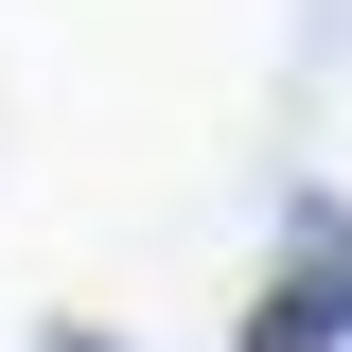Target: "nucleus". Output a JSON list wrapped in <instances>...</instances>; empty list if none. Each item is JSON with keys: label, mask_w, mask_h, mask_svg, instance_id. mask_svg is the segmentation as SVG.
<instances>
[{"label": "nucleus", "mask_w": 352, "mask_h": 352, "mask_svg": "<svg viewBox=\"0 0 352 352\" xmlns=\"http://www.w3.org/2000/svg\"><path fill=\"white\" fill-rule=\"evenodd\" d=\"M229 352H352V212H335V194L282 212V282L247 300V335H229Z\"/></svg>", "instance_id": "obj_1"}, {"label": "nucleus", "mask_w": 352, "mask_h": 352, "mask_svg": "<svg viewBox=\"0 0 352 352\" xmlns=\"http://www.w3.org/2000/svg\"><path fill=\"white\" fill-rule=\"evenodd\" d=\"M53 352H106V335H53Z\"/></svg>", "instance_id": "obj_2"}]
</instances>
